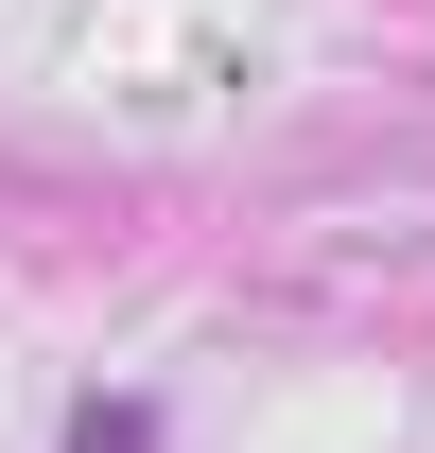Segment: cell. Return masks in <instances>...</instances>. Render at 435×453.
<instances>
[{
    "instance_id": "obj_1",
    "label": "cell",
    "mask_w": 435,
    "mask_h": 453,
    "mask_svg": "<svg viewBox=\"0 0 435 453\" xmlns=\"http://www.w3.org/2000/svg\"><path fill=\"white\" fill-rule=\"evenodd\" d=\"M70 453H157V401H70Z\"/></svg>"
}]
</instances>
